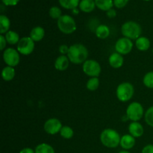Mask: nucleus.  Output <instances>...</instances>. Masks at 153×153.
<instances>
[{"instance_id": "nucleus-22", "label": "nucleus", "mask_w": 153, "mask_h": 153, "mask_svg": "<svg viewBox=\"0 0 153 153\" xmlns=\"http://www.w3.org/2000/svg\"><path fill=\"white\" fill-rule=\"evenodd\" d=\"M95 3L99 9L104 11H108L114 6L113 0H95Z\"/></svg>"}, {"instance_id": "nucleus-1", "label": "nucleus", "mask_w": 153, "mask_h": 153, "mask_svg": "<svg viewBox=\"0 0 153 153\" xmlns=\"http://www.w3.org/2000/svg\"><path fill=\"white\" fill-rule=\"evenodd\" d=\"M67 57L73 64H82L88 60V50L86 46L81 43L73 44L70 46Z\"/></svg>"}, {"instance_id": "nucleus-8", "label": "nucleus", "mask_w": 153, "mask_h": 153, "mask_svg": "<svg viewBox=\"0 0 153 153\" xmlns=\"http://www.w3.org/2000/svg\"><path fill=\"white\" fill-rule=\"evenodd\" d=\"M34 43L35 42L30 37H22L17 43L16 50L23 55H30L34 50Z\"/></svg>"}, {"instance_id": "nucleus-7", "label": "nucleus", "mask_w": 153, "mask_h": 153, "mask_svg": "<svg viewBox=\"0 0 153 153\" xmlns=\"http://www.w3.org/2000/svg\"><path fill=\"white\" fill-rule=\"evenodd\" d=\"M83 72L91 77H98L102 71L101 66L97 61L93 59L87 60L82 65Z\"/></svg>"}, {"instance_id": "nucleus-14", "label": "nucleus", "mask_w": 153, "mask_h": 153, "mask_svg": "<svg viewBox=\"0 0 153 153\" xmlns=\"http://www.w3.org/2000/svg\"><path fill=\"white\" fill-rule=\"evenodd\" d=\"M70 60L67 55H60L55 61V68L59 71H64L70 65Z\"/></svg>"}, {"instance_id": "nucleus-20", "label": "nucleus", "mask_w": 153, "mask_h": 153, "mask_svg": "<svg viewBox=\"0 0 153 153\" xmlns=\"http://www.w3.org/2000/svg\"><path fill=\"white\" fill-rule=\"evenodd\" d=\"M10 21L7 16L5 15L1 14L0 16V33L1 34H6L8 31H10Z\"/></svg>"}, {"instance_id": "nucleus-16", "label": "nucleus", "mask_w": 153, "mask_h": 153, "mask_svg": "<svg viewBox=\"0 0 153 153\" xmlns=\"http://www.w3.org/2000/svg\"><path fill=\"white\" fill-rule=\"evenodd\" d=\"M45 30L43 27L36 26L31 29L29 37L34 42H39L44 37Z\"/></svg>"}, {"instance_id": "nucleus-15", "label": "nucleus", "mask_w": 153, "mask_h": 153, "mask_svg": "<svg viewBox=\"0 0 153 153\" xmlns=\"http://www.w3.org/2000/svg\"><path fill=\"white\" fill-rule=\"evenodd\" d=\"M135 144V138L131 134H124L121 137L120 145L125 150L131 149Z\"/></svg>"}, {"instance_id": "nucleus-5", "label": "nucleus", "mask_w": 153, "mask_h": 153, "mask_svg": "<svg viewBox=\"0 0 153 153\" xmlns=\"http://www.w3.org/2000/svg\"><path fill=\"white\" fill-rule=\"evenodd\" d=\"M134 93V86L129 82H123L117 88V97L120 101L125 102L132 98Z\"/></svg>"}, {"instance_id": "nucleus-34", "label": "nucleus", "mask_w": 153, "mask_h": 153, "mask_svg": "<svg viewBox=\"0 0 153 153\" xmlns=\"http://www.w3.org/2000/svg\"><path fill=\"white\" fill-rule=\"evenodd\" d=\"M0 43H1V47H0V49L1 50H4L5 49L6 43H7V40H6L5 37L2 34L0 35Z\"/></svg>"}, {"instance_id": "nucleus-29", "label": "nucleus", "mask_w": 153, "mask_h": 153, "mask_svg": "<svg viewBox=\"0 0 153 153\" xmlns=\"http://www.w3.org/2000/svg\"><path fill=\"white\" fill-rule=\"evenodd\" d=\"M49 16H51V18L54 19H58L61 17L62 15H61V10L57 6H53V7H51L49 9Z\"/></svg>"}, {"instance_id": "nucleus-33", "label": "nucleus", "mask_w": 153, "mask_h": 153, "mask_svg": "<svg viewBox=\"0 0 153 153\" xmlns=\"http://www.w3.org/2000/svg\"><path fill=\"white\" fill-rule=\"evenodd\" d=\"M6 6H14L19 2V0H1Z\"/></svg>"}, {"instance_id": "nucleus-6", "label": "nucleus", "mask_w": 153, "mask_h": 153, "mask_svg": "<svg viewBox=\"0 0 153 153\" xmlns=\"http://www.w3.org/2000/svg\"><path fill=\"white\" fill-rule=\"evenodd\" d=\"M143 107L140 103L134 102L129 104L126 109V116L132 122H138L143 116Z\"/></svg>"}, {"instance_id": "nucleus-11", "label": "nucleus", "mask_w": 153, "mask_h": 153, "mask_svg": "<svg viewBox=\"0 0 153 153\" xmlns=\"http://www.w3.org/2000/svg\"><path fill=\"white\" fill-rule=\"evenodd\" d=\"M61 122L57 118H50L44 123V130L47 134H56L60 132L62 128Z\"/></svg>"}, {"instance_id": "nucleus-2", "label": "nucleus", "mask_w": 153, "mask_h": 153, "mask_svg": "<svg viewBox=\"0 0 153 153\" xmlns=\"http://www.w3.org/2000/svg\"><path fill=\"white\" fill-rule=\"evenodd\" d=\"M121 137L119 133L112 128H105L100 134V141L108 148H116L120 143Z\"/></svg>"}, {"instance_id": "nucleus-25", "label": "nucleus", "mask_w": 153, "mask_h": 153, "mask_svg": "<svg viewBox=\"0 0 153 153\" xmlns=\"http://www.w3.org/2000/svg\"><path fill=\"white\" fill-rule=\"evenodd\" d=\"M34 152L35 153H55V149L50 145L43 143L37 145Z\"/></svg>"}, {"instance_id": "nucleus-21", "label": "nucleus", "mask_w": 153, "mask_h": 153, "mask_svg": "<svg viewBox=\"0 0 153 153\" xmlns=\"http://www.w3.org/2000/svg\"><path fill=\"white\" fill-rule=\"evenodd\" d=\"M1 77L6 82H9L15 77V70L13 67L7 66L1 71Z\"/></svg>"}, {"instance_id": "nucleus-23", "label": "nucleus", "mask_w": 153, "mask_h": 153, "mask_svg": "<svg viewBox=\"0 0 153 153\" xmlns=\"http://www.w3.org/2000/svg\"><path fill=\"white\" fill-rule=\"evenodd\" d=\"M7 43L10 45L17 44L19 41V36L18 33L14 31H8L4 35Z\"/></svg>"}, {"instance_id": "nucleus-28", "label": "nucleus", "mask_w": 153, "mask_h": 153, "mask_svg": "<svg viewBox=\"0 0 153 153\" xmlns=\"http://www.w3.org/2000/svg\"><path fill=\"white\" fill-rule=\"evenodd\" d=\"M143 82L146 88H153V71L149 72L145 75Z\"/></svg>"}, {"instance_id": "nucleus-24", "label": "nucleus", "mask_w": 153, "mask_h": 153, "mask_svg": "<svg viewBox=\"0 0 153 153\" xmlns=\"http://www.w3.org/2000/svg\"><path fill=\"white\" fill-rule=\"evenodd\" d=\"M61 7L68 10H73L79 5V0H58Z\"/></svg>"}, {"instance_id": "nucleus-41", "label": "nucleus", "mask_w": 153, "mask_h": 153, "mask_svg": "<svg viewBox=\"0 0 153 153\" xmlns=\"http://www.w3.org/2000/svg\"><path fill=\"white\" fill-rule=\"evenodd\" d=\"M152 53H153V48H152Z\"/></svg>"}, {"instance_id": "nucleus-30", "label": "nucleus", "mask_w": 153, "mask_h": 153, "mask_svg": "<svg viewBox=\"0 0 153 153\" xmlns=\"http://www.w3.org/2000/svg\"><path fill=\"white\" fill-rule=\"evenodd\" d=\"M145 121L149 126L153 128V106L149 108L144 115Z\"/></svg>"}, {"instance_id": "nucleus-4", "label": "nucleus", "mask_w": 153, "mask_h": 153, "mask_svg": "<svg viewBox=\"0 0 153 153\" xmlns=\"http://www.w3.org/2000/svg\"><path fill=\"white\" fill-rule=\"evenodd\" d=\"M57 25L58 29L66 34H73L77 28L76 21L70 15H62L58 19Z\"/></svg>"}, {"instance_id": "nucleus-39", "label": "nucleus", "mask_w": 153, "mask_h": 153, "mask_svg": "<svg viewBox=\"0 0 153 153\" xmlns=\"http://www.w3.org/2000/svg\"><path fill=\"white\" fill-rule=\"evenodd\" d=\"M119 153H130V152H128V151H126V150H123V151H121V152H120Z\"/></svg>"}, {"instance_id": "nucleus-12", "label": "nucleus", "mask_w": 153, "mask_h": 153, "mask_svg": "<svg viewBox=\"0 0 153 153\" xmlns=\"http://www.w3.org/2000/svg\"><path fill=\"white\" fill-rule=\"evenodd\" d=\"M128 131L134 137H140L143 134L144 129L143 126L139 122H132L129 124Z\"/></svg>"}, {"instance_id": "nucleus-31", "label": "nucleus", "mask_w": 153, "mask_h": 153, "mask_svg": "<svg viewBox=\"0 0 153 153\" xmlns=\"http://www.w3.org/2000/svg\"><path fill=\"white\" fill-rule=\"evenodd\" d=\"M129 0H114V4L117 8H123L128 4Z\"/></svg>"}, {"instance_id": "nucleus-37", "label": "nucleus", "mask_w": 153, "mask_h": 153, "mask_svg": "<svg viewBox=\"0 0 153 153\" xmlns=\"http://www.w3.org/2000/svg\"><path fill=\"white\" fill-rule=\"evenodd\" d=\"M19 153H35V152L31 148H24L19 152Z\"/></svg>"}, {"instance_id": "nucleus-40", "label": "nucleus", "mask_w": 153, "mask_h": 153, "mask_svg": "<svg viewBox=\"0 0 153 153\" xmlns=\"http://www.w3.org/2000/svg\"><path fill=\"white\" fill-rule=\"evenodd\" d=\"M143 1H150V0H143Z\"/></svg>"}, {"instance_id": "nucleus-26", "label": "nucleus", "mask_w": 153, "mask_h": 153, "mask_svg": "<svg viewBox=\"0 0 153 153\" xmlns=\"http://www.w3.org/2000/svg\"><path fill=\"white\" fill-rule=\"evenodd\" d=\"M87 88L90 91H95L100 86V80L97 77H92L87 82Z\"/></svg>"}, {"instance_id": "nucleus-3", "label": "nucleus", "mask_w": 153, "mask_h": 153, "mask_svg": "<svg viewBox=\"0 0 153 153\" xmlns=\"http://www.w3.org/2000/svg\"><path fill=\"white\" fill-rule=\"evenodd\" d=\"M121 32L126 38L130 40H137L141 35L142 28L137 22L134 21H128L122 25Z\"/></svg>"}, {"instance_id": "nucleus-10", "label": "nucleus", "mask_w": 153, "mask_h": 153, "mask_svg": "<svg viewBox=\"0 0 153 153\" xmlns=\"http://www.w3.org/2000/svg\"><path fill=\"white\" fill-rule=\"evenodd\" d=\"M133 49V43L131 40L123 37L118 39L115 43V49L120 55H128Z\"/></svg>"}, {"instance_id": "nucleus-35", "label": "nucleus", "mask_w": 153, "mask_h": 153, "mask_svg": "<svg viewBox=\"0 0 153 153\" xmlns=\"http://www.w3.org/2000/svg\"><path fill=\"white\" fill-rule=\"evenodd\" d=\"M141 153H153V145L149 144L145 146Z\"/></svg>"}, {"instance_id": "nucleus-9", "label": "nucleus", "mask_w": 153, "mask_h": 153, "mask_svg": "<svg viewBox=\"0 0 153 153\" xmlns=\"http://www.w3.org/2000/svg\"><path fill=\"white\" fill-rule=\"evenodd\" d=\"M3 60L7 66L16 67L19 64L20 61L19 52L13 48H7L4 49L3 52Z\"/></svg>"}, {"instance_id": "nucleus-17", "label": "nucleus", "mask_w": 153, "mask_h": 153, "mask_svg": "<svg viewBox=\"0 0 153 153\" xmlns=\"http://www.w3.org/2000/svg\"><path fill=\"white\" fill-rule=\"evenodd\" d=\"M96 7L95 0H82L79 3V8L85 13H90Z\"/></svg>"}, {"instance_id": "nucleus-13", "label": "nucleus", "mask_w": 153, "mask_h": 153, "mask_svg": "<svg viewBox=\"0 0 153 153\" xmlns=\"http://www.w3.org/2000/svg\"><path fill=\"white\" fill-rule=\"evenodd\" d=\"M108 62L111 67H113V68L114 69H118L123 65V55H120V54L117 53V52H114V53H112L111 55H110L108 59Z\"/></svg>"}, {"instance_id": "nucleus-19", "label": "nucleus", "mask_w": 153, "mask_h": 153, "mask_svg": "<svg viewBox=\"0 0 153 153\" xmlns=\"http://www.w3.org/2000/svg\"><path fill=\"white\" fill-rule=\"evenodd\" d=\"M96 35L98 38L104 40L110 35V29L105 25H100L96 29Z\"/></svg>"}, {"instance_id": "nucleus-36", "label": "nucleus", "mask_w": 153, "mask_h": 153, "mask_svg": "<svg viewBox=\"0 0 153 153\" xmlns=\"http://www.w3.org/2000/svg\"><path fill=\"white\" fill-rule=\"evenodd\" d=\"M107 16H108L109 18H114L115 16H117V12L116 10H114V9H110L109 10H108L107 13H106Z\"/></svg>"}, {"instance_id": "nucleus-32", "label": "nucleus", "mask_w": 153, "mask_h": 153, "mask_svg": "<svg viewBox=\"0 0 153 153\" xmlns=\"http://www.w3.org/2000/svg\"><path fill=\"white\" fill-rule=\"evenodd\" d=\"M69 49H70V46H67V45H61L59 47V52H61V55H67L69 52Z\"/></svg>"}, {"instance_id": "nucleus-27", "label": "nucleus", "mask_w": 153, "mask_h": 153, "mask_svg": "<svg viewBox=\"0 0 153 153\" xmlns=\"http://www.w3.org/2000/svg\"><path fill=\"white\" fill-rule=\"evenodd\" d=\"M60 134H61V136L63 138L70 139L73 137L74 131H73V129L71 127L64 126L61 128V131H60Z\"/></svg>"}, {"instance_id": "nucleus-18", "label": "nucleus", "mask_w": 153, "mask_h": 153, "mask_svg": "<svg viewBox=\"0 0 153 153\" xmlns=\"http://www.w3.org/2000/svg\"><path fill=\"white\" fill-rule=\"evenodd\" d=\"M136 47L140 51H146L150 47V41L146 37H140L135 41Z\"/></svg>"}, {"instance_id": "nucleus-38", "label": "nucleus", "mask_w": 153, "mask_h": 153, "mask_svg": "<svg viewBox=\"0 0 153 153\" xmlns=\"http://www.w3.org/2000/svg\"><path fill=\"white\" fill-rule=\"evenodd\" d=\"M72 11H73V14H78V13H79V10H78L77 8L73 9V10H72Z\"/></svg>"}]
</instances>
